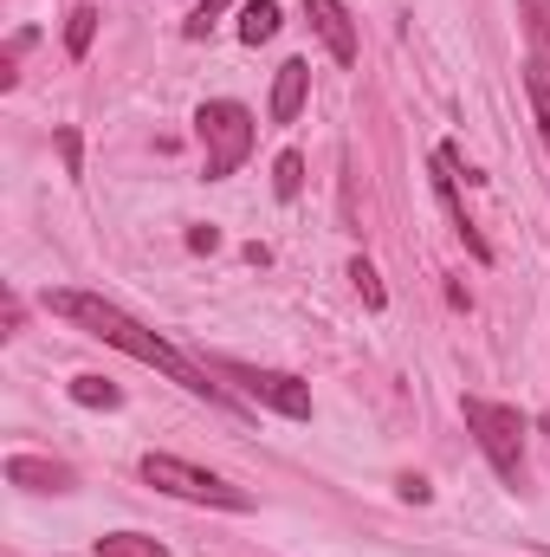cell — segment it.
<instances>
[{
  "mask_svg": "<svg viewBox=\"0 0 550 557\" xmlns=\"http://www.w3.org/2000/svg\"><path fill=\"white\" fill-rule=\"evenodd\" d=\"M65 324H78L85 337H98V344H111V350H124L130 363H142V370H162L168 383H182L188 396H208V403H221V409H234V396L201 370V363H188L168 337H155L142 318H130L124 305H111V298H98V292H52L46 298Z\"/></svg>",
  "mask_w": 550,
  "mask_h": 557,
  "instance_id": "1",
  "label": "cell"
},
{
  "mask_svg": "<svg viewBox=\"0 0 550 557\" xmlns=\"http://www.w3.org/2000/svg\"><path fill=\"white\" fill-rule=\"evenodd\" d=\"M253 111L247 104H234V98H214V104H201L195 111V143H201V169H208V182H227L247 156H253Z\"/></svg>",
  "mask_w": 550,
  "mask_h": 557,
  "instance_id": "2",
  "label": "cell"
},
{
  "mask_svg": "<svg viewBox=\"0 0 550 557\" xmlns=\"http://www.w3.org/2000/svg\"><path fill=\"white\" fill-rule=\"evenodd\" d=\"M460 416L473 428L479 454L492 460V473H499L505 486H525V421H518V409L486 403V396H460Z\"/></svg>",
  "mask_w": 550,
  "mask_h": 557,
  "instance_id": "3",
  "label": "cell"
},
{
  "mask_svg": "<svg viewBox=\"0 0 550 557\" xmlns=\"http://www.w3.org/2000/svg\"><path fill=\"white\" fill-rule=\"evenodd\" d=\"M142 480H149L155 493L188 499V506L253 512V493H247V486H234V480H221V473H201V467H188V460H175V454H142Z\"/></svg>",
  "mask_w": 550,
  "mask_h": 557,
  "instance_id": "4",
  "label": "cell"
},
{
  "mask_svg": "<svg viewBox=\"0 0 550 557\" xmlns=\"http://www.w3.org/2000/svg\"><path fill=\"white\" fill-rule=\"evenodd\" d=\"M214 370H221V376H234V383H240L253 403H266L273 416H285V421L311 416V389H304L298 376H285V370H253V363H234V357H227V363H214Z\"/></svg>",
  "mask_w": 550,
  "mask_h": 557,
  "instance_id": "5",
  "label": "cell"
},
{
  "mask_svg": "<svg viewBox=\"0 0 550 557\" xmlns=\"http://www.w3.org/2000/svg\"><path fill=\"white\" fill-rule=\"evenodd\" d=\"M434 195H440V208H447L453 234L466 240V253H473V260H492L486 234L473 227V214H466V201H460V149H453V143H440V149H434Z\"/></svg>",
  "mask_w": 550,
  "mask_h": 557,
  "instance_id": "6",
  "label": "cell"
},
{
  "mask_svg": "<svg viewBox=\"0 0 550 557\" xmlns=\"http://www.w3.org/2000/svg\"><path fill=\"white\" fill-rule=\"evenodd\" d=\"M304 20H311V33L330 46L337 65H357V26H350L343 0H304Z\"/></svg>",
  "mask_w": 550,
  "mask_h": 557,
  "instance_id": "7",
  "label": "cell"
},
{
  "mask_svg": "<svg viewBox=\"0 0 550 557\" xmlns=\"http://www.w3.org/2000/svg\"><path fill=\"white\" fill-rule=\"evenodd\" d=\"M7 480L26 486V493H72V467L65 460H39V454H13Z\"/></svg>",
  "mask_w": 550,
  "mask_h": 557,
  "instance_id": "8",
  "label": "cell"
},
{
  "mask_svg": "<svg viewBox=\"0 0 550 557\" xmlns=\"http://www.w3.org/2000/svg\"><path fill=\"white\" fill-rule=\"evenodd\" d=\"M304 91H311V65L304 59H285L273 78V124H291L304 111Z\"/></svg>",
  "mask_w": 550,
  "mask_h": 557,
  "instance_id": "9",
  "label": "cell"
},
{
  "mask_svg": "<svg viewBox=\"0 0 550 557\" xmlns=\"http://www.w3.org/2000/svg\"><path fill=\"white\" fill-rule=\"evenodd\" d=\"M91 557H168L162 552V539H149V532H104Z\"/></svg>",
  "mask_w": 550,
  "mask_h": 557,
  "instance_id": "10",
  "label": "cell"
},
{
  "mask_svg": "<svg viewBox=\"0 0 550 557\" xmlns=\"http://www.w3.org/2000/svg\"><path fill=\"white\" fill-rule=\"evenodd\" d=\"M518 20L532 33V65L550 72V0H518Z\"/></svg>",
  "mask_w": 550,
  "mask_h": 557,
  "instance_id": "11",
  "label": "cell"
},
{
  "mask_svg": "<svg viewBox=\"0 0 550 557\" xmlns=\"http://www.w3.org/2000/svg\"><path fill=\"white\" fill-rule=\"evenodd\" d=\"M273 33H278V0H247L240 7V39L247 46H266Z\"/></svg>",
  "mask_w": 550,
  "mask_h": 557,
  "instance_id": "12",
  "label": "cell"
},
{
  "mask_svg": "<svg viewBox=\"0 0 550 557\" xmlns=\"http://www.w3.org/2000/svg\"><path fill=\"white\" fill-rule=\"evenodd\" d=\"M91 39H98V7H72V13H65V52L85 59Z\"/></svg>",
  "mask_w": 550,
  "mask_h": 557,
  "instance_id": "13",
  "label": "cell"
},
{
  "mask_svg": "<svg viewBox=\"0 0 550 557\" xmlns=\"http://www.w3.org/2000/svg\"><path fill=\"white\" fill-rule=\"evenodd\" d=\"M72 403H85V409H117V403H124V389H117V383H104V376H78V383H72Z\"/></svg>",
  "mask_w": 550,
  "mask_h": 557,
  "instance_id": "14",
  "label": "cell"
},
{
  "mask_svg": "<svg viewBox=\"0 0 550 557\" xmlns=\"http://www.w3.org/2000/svg\"><path fill=\"white\" fill-rule=\"evenodd\" d=\"M273 188H278V201H298V188H304V156L298 149H285L273 162Z\"/></svg>",
  "mask_w": 550,
  "mask_h": 557,
  "instance_id": "15",
  "label": "cell"
},
{
  "mask_svg": "<svg viewBox=\"0 0 550 557\" xmlns=\"http://www.w3.org/2000/svg\"><path fill=\"white\" fill-rule=\"evenodd\" d=\"M525 91H532V111H538V137H545V149H550V72L545 65L525 72Z\"/></svg>",
  "mask_w": 550,
  "mask_h": 557,
  "instance_id": "16",
  "label": "cell"
},
{
  "mask_svg": "<svg viewBox=\"0 0 550 557\" xmlns=\"http://www.w3.org/2000/svg\"><path fill=\"white\" fill-rule=\"evenodd\" d=\"M227 7H234V0H201V7L188 13V26H182V33H188V39H208V33H214V20H221Z\"/></svg>",
  "mask_w": 550,
  "mask_h": 557,
  "instance_id": "17",
  "label": "cell"
},
{
  "mask_svg": "<svg viewBox=\"0 0 550 557\" xmlns=\"http://www.w3.org/2000/svg\"><path fill=\"white\" fill-rule=\"evenodd\" d=\"M350 278H357V292H363L376 311L389 305V292H383V278H376V267H370V260H350Z\"/></svg>",
  "mask_w": 550,
  "mask_h": 557,
  "instance_id": "18",
  "label": "cell"
},
{
  "mask_svg": "<svg viewBox=\"0 0 550 557\" xmlns=\"http://www.w3.org/2000/svg\"><path fill=\"white\" fill-rule=\"evenodd\" d=\"M188 247H195V253H214V247H221V234H214V227H195V234H188Z\"/></svg>",
  "mask_w": 550,
  "mask_h": 557,
  "instance_id": "19",
  "label": "cell"
},
{
  "mask_svg": "<svg viewBox=\"0 0 550 557\" xmlns=\"http://www.w3.org/2000/svg\"><path fill=\"white\" fill-rule=\"evenodd\" d=\"M59 156H65V169L78 175V137H72V131H59Z\"/></svg>",
  "mask_w": 550,
  "mask_h": 557,
  "instance_id": "20",
  "label": "cell"
},
{
  "mask_svg": "<svg viewBox=\"0 0 550 557\" xmlns=\"http://www.w3.org/2000/svg\"><path fill=\"white\" fill-rule=\"evenodd\" d=\"M545 434H550V409H545Z\"/></svg>",
  "mask_w": 550,
  "mask_h": 557,
  "instance_id": "21",
  "label": "cell"
}]
</instances>
